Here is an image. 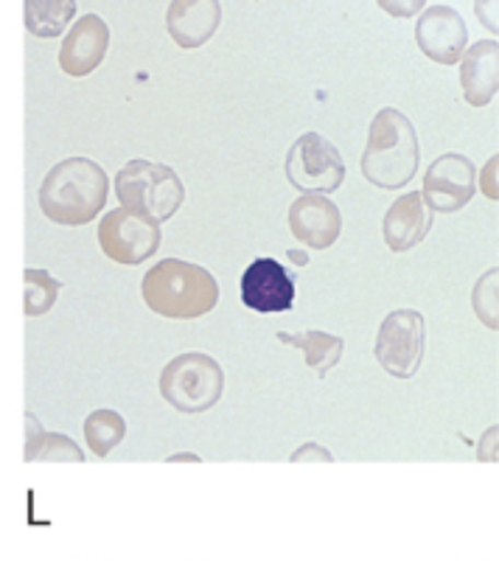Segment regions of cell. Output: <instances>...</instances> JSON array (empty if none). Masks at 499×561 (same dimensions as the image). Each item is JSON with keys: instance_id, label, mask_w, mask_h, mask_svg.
I'll use <instances>...</instances> for the list:
<instances>
[{"instance_id": "5bb4252c", "label": "cell", "mask_w": 499, "mask_h": 561, "mask_svg": "<svg viewBox=\"0 0 499 561\" xmlns=\"http://www.w3.org/2000/svg\"><path fill=\"white\" fill-rule=\"evenodd\" d=\"M222 7L217 0H174L169 3L166 26L179 48H199L217 34Z\"/></svg>"}, {"instance_id": "7a4b0ae2", "label": "cell", "mask_w": 499, "mask_h": 561, "mask_svg": "<svg viewBox=\"0 0 499 561\" xmlns=\"http://www.w3.org/2000/svg\"><path fill=\"white\" fill-rule=\"evenodd\" d=\"M418 172V135L410 118L396 107L379 110L362 154V174L384 192H398Z\"/></svg>"}, {"instance_id": "484cf974", "label": "cell", "mask_w": 499, "mask_h": 561, "mask_svg": "<svg viewBox=\"0 0 499 561\" xmlns=\"http://www.w3.org/2000/svg\"><path fill=\"white\" fill-rule=\"evenodd\" d=\"M382 7H387V9H396V12H393V14H404V18H407V14H410V12H407V9H421L423 3H413V7H391V3H382Z\"/></svg>"}, {"instance_id": "44dd1931", "label": "cell", "mask_w": 499, "mask_h": 561, "mask_svg": "<svg viewBox=\"0 0 499 561\" xmlns=\"http://www.w3.org/2000/svg\"><path fill=\"white\" fill-rule=\"evenodd\" d=\"M497 278H499V270L494 267L491 273H486L474 289V309L480 314L483 323L497 332L499 329V318H497Z\"/></svg>"}, {"instance_id": "8992f818", "label": "cell", "mask_w": 499, "mask_h": 561, "mask_svg": "<svg viewBox=\"0 0 499 561\" xmlns=\"http://www.w3.org/2000/svg\"><path fill=\"white\" fill-rule=\"evenodd\" d=\"M287 178L298 192L326 197L346 180V163L332 140L321 133H306L289 147Z\"/></svg>"}, {"instance_id": "277c9868", "label": "cell", "mask_w": 499, "mask_h": 561, "mask_svg": "<svg viewBox=\"0 0 499 561\" xmlns=\"http://www.w3.org/2000/svg\"><path fill=\"white\" fill-rule=\"evenodd\" d=\"M116 194L121 208L158 225L172 219L186 199V188L177 172L152 160H129L116 178Z\"/></svg>"}, {"instance_id": "83f0119b", "label": "cell", "mask_w": 499, "mask_h": 561, "mask_svg": "<svg viewBox=\"0 0 499 561\" xmlns=\"http://www.w3.org/2000/svg\"><path fill=\"white\" fill-rule=\"evenodd\" d=\"M169 460H174V463H177V460H199V455H172Z\"/></svg>"}, {"instance_id": "ba28073f", "label": "cell", "mask_w": 499, "mask_h": 561, "mask_svg": "<svg viewBox=\"0 0 499 561\" xmlns=\"http://www.w3.org/2000/svg\"><path fill=\"white\" fill-rule=\"evenodd\" d=\"M98 244L113 262L141 264L161 248V225L127 208H116L104 214L98 225Z\"/></svg>"}, {"instance_id": "7402d4cb", "label": "cell", "mask_w": 499, "mask_h": 561, "mask_svg": "<svg viewBox=\"0 0 499 561\" xmlns=\"http://www.w3.org/2000/svg\"><path fill=\"white\" fill-rule=\"evenodd\" d=\"M32 460H77L79 463V460H84V455L68 435L45 433L43 440H39V447L34 449Z\"/></svg>"}, {"instance_id": "7c38bea8", "label": "cell", "mask_w": 499, "mask_h": 561, "mask_svg": "<svg viewBox=\"0 0 499 561\" xmlns=\"http://www.w3.org/2000/svg\"><path fill=\"white\" fill-rule=\"evenodd\" d=\"M289 228H292V237L306 248L326 250L339 239L343 214L323 194H303L289 208Z\"/></svg>"}, {"instance_id": "52a82bcc", "label": "cell", "mask_w": 499, "mask_h": 561, "mask_svg": "<svg viewBox=\"0 0 499 561\" xmlns=\"http://www.w3.org/2000/svg\"><path fill=\"white\" fill-rule=\"evenodd\" d=\"M423 348H427V320L416 309H396L379 325L376 359L391 377H416L423 363Z\"/></svg>"}, {"instance_id": "cb8c5ba5", "label": "cell", "mask_w": 499, "mask_h": 561, "mask_svg": "<svg viewBox=\"0 0 499 561\" xmlns=\"http://www.w3.org/2000/svg\"><path fill=\"white\" fill-rule=\"evenodd\" d=\"M497 163L499 158H491L488 160V167H486V178H483V192H486L488 199H497Z\"/></svg>"}, {"instance_id": "d6986e66", "label": "cell", "mask_w": 499, "mask_h": 561, "mask_svg": "<svg viewBox=\"0 0 499 561\" xmlns=\"http://www.w3.org/2000/svg\"><path fill=\"white\" fill-rule=\"evenodd\" d=\"M124 435H127V421L116 410H96V413H90L88 421H84L88 447L98 458H107L121 444Z\"/></svg>"}, {"instance_id": "5b68a950", "label": "cell", "mask_w": 499, "mask_h": 561, "mask_svg": "<svg viewBox=\"0 0 499 561\" xmlns=\"http://www.w3.org/2000/svg\"><path fill=\"white\" fill-rule=\"evenodd\" d=\"M161 393L179 413H206L224 393L222 365L199 351L179 354L163 368Z\"/></svg>"}, {"instance_id": "d4e9b609", "label": "cell", "mask_w": 499, "mask_h": 561, "mask_svg": "<svg viewBox=\"0 0 499 561\" xmlns=\"http://www.w3.org/2000/svg\"><path fill=\"white\" fill-rule=\"evenodd\" d=\"M309 455H312V458H321V460H334V458H332V453H328V449L312 447V444H306V447L298 449V453L292 455V460H303V458H309Z\"/></svg>"}, {"instance_id": "30bf717a", "label": "cell", "mask_w": 499, "mask_h": 561, "mask_svg": "<svg viewBox=\"0 0 499 561\" xmlns=\"http://www.w3.org/2000/svg\"><path fill=\"white\" fill-rule=\"evenodd\" d=\"M416 39L423 57L438 65H455L466 51L468 32L463 18L452 7H429L418 18Z\"/></svg>"}, {"instance_id": "ac0fdd59", "label": "cell", "mask_w": 499, "mask_h": 561, "mask_svg": "<svg viewBox=\"0 0 499 561\" xmlns=\"http://www.w3.org/2000/svg\"><path fill=\"white\" fill-rule=\"evenodd\" d=\"M26 26L37 37H59L73 20L77 3L73 0H26Z\"/></svg>"}, {"instance_id": "3957f363", "label": "cell", "mask_w": 499, "mask_h": 561, "mask_svg": "<svg viewBox=\"0 0 499 561\" xmlns=\"http://www.w3.org/2000/svg\"><path fill=\"white\" fill-rule=\"evenodd\" d=\"M143 300L152 312L174 320H194L219 304V284L206 267L163 259L143 278Z\"/></svg>"}, {"instance_id": "ffe728a7", "label": "cell", "mask_w": 499, "mask_h": 561, "mask_svg": "<svg viewBox=\"0 0 499 561\" xmlns=\"http://www.w3.org/2000/svg\"><path fill=\"white\" fill-rule=\"evenodd\" d=\"M59 284L51 273H45V270H26L23 273V309H26L28 318H39L48 309L57 304L59 295Z\"/></svg>"}, {"instance_id": "6da1fadb", "label": "cell", "mask_w": 499, "mask_h": 561, "mask_svg": "<svg viewBox=\"0 0 499 561\" xmlns=\"http://www.w3.org/2000/svg\"><path fill=\"white\" fill-rule=\"evenodd\" d=\"M109 180L96 160L68 158L45 174L39 185V208L51 222L79 228L102 214Z\"/></svg>"}, {"instance_id": "9c48e42d", "label": "cell", "mask_w": 499, "mask_h": 561, "mask_svg": "<svg viewBox=\"0 0 499 561\" xmlns=\"http://www.w3.org/2000/svg\"><path fill=\"white\" fill-rule=\"evenodd\" d=\"M477 192L474 180V163L461 152H449L427 169L423 174V188L418 194L423 197L429 210H461Z\"/></svg>"}, {"instance_id": "9a60e30c", "label": "cell", "mask_w": 499, "mask_h": 561, "mask_svg": "<svg viewBox=\"0 0 499 561\" xmlns=\"http://www.w3.org/2000/svg\"><path fill=\"white\" fill-rule=\"evenodd\" d=\"M432 210L427 208L423 197L418 192L404 194L396 203L391 205V210L384 214L382 233L387 248L404 253V250L416 248L427 239V233L432 230Z\"/></svg>"}, {"instance_id": "4316f807", "label": "cell", "mask_w": 499, "mask_h": 561, "mask_svg": "<svg viewBox=\"0 0 499 561\" xmlns=\"http://www.w3.org/2000/svg\"><path fill=\"white\" fill-rule=\"evenodd\" d=\"M289 259H292L294 264H301V267H303V264L309 262V259H306V253H294V250H292V253H289Z\"/></svg>"}, {"instance_id": "e0dca14e", "label": "cell", "mask_w": 499, "mask_h": 561, "mask_svg": "<svg viewBox=\"0 0 499 561\" xmlns=\"http://www.w3.org/2000/svg\"><path fill=\"white\" fill-rule=\"evenodd\" d=\"M278 340L292 348L303 351V359H306L309 370H314V377H326L328 370L343 359V337L337 334H326V332H301V334H289V332H278Z\"/></svg>"}, {"instance_id": "8fae6325", "label": "cell", "mask_w": 499, "mask_h": 561, "mask_svg": "<svg viewBox=\"0 0 499 561\" xmlns=\"http://www.w3.org/2000/svg\"><path fill=\"white\" fill-rule=\"evenodd\" d=\"M242 300L253 312H289L294 280L276 259H256L242 275Z\"/></svg>"}, {"instance_id": "4fadbf2b", "label": "cell", "mask_w": 499, "mask_h": 561, "mask_svg": "<svg viewBox=\"0 0 499 561\" xmlns=\"http://www.w3.org/2000/svg\"><path fill=\"white\" fill-rule=\"evenodd\" d=\"M109 48V26L98 14H84L59 48V68L68 77H88L102 65Z\"/></svg>"}, {"instance_id": "603a6c76", "label": "cell", "mask_w": 499, "mask_h": 561, "mask_svg": "<svg viewBox=\"0 0 499 561\" xmlns=\"http://www.w3.org/2000/svg\"><path fill=\"white\" fill-rule=\"evenodd\" d=\"M26 430H28V438H26V460H32L34 449L39 447V440H43L45 430L39 427V421L34 415H26Z\"/></svg>"}, {"instance_id": "2e32d148", "label": "cell", "mask_w": 499, "mask_h": 561, "mask_svg": "<svg viewBox=\"0 0 499 561\" xmlns=\"http://www.w3.org/2000/svg\"><path fill=\"white\" fill-rule=\"evenodd\" d=\"M461 84L472 107H486L499 90V43L480 39L461 57Z\"/></svg>"}]
</instances>
